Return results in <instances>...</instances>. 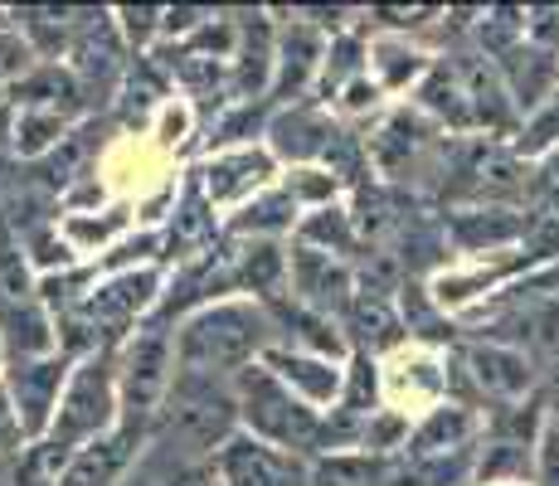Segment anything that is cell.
I'll use <instances>...</instances> for the list:
<instances>
[{"instance_id":"38","label":"cell","mask_w":559,"mask_h":486,"mask_svg":"<svg viewBox=\"0 0 559 486\" xmlns=\"http://www.w3.org/2000/svg\"><path fill=\"white\" fill-rule=\"evenodd\" d=\"M497 486H531V482H497Z\"/></svg>"},{"instance_id":"4","label":"cell","mask_w":559,"mask_h":486,"mask_svg":"<svg viewBox=\"0 0 559 486\" xmlns=\"http://www.w3.org/2000/svg\"><path fill=\"white\" fill-rule=\"evenodd\" d=\"M453 384H462V404L481 408H511V404H531L540 399V365L531 351L511 341H462L453 345Z\"/></svg>"},{"instance_id":"2","label":"cell","mask_w":559,"mask_h":486,"mask_svg":"<svg viewBox=\"0 0 559 486\" xmlns=\"http://www.w3.org/2000/svg\"><path fill=\"white\" fill-rule=\"evenodd\" d=\"M234 404H239V434L302 452L311 462L326 452V414L302 404L263 360L234 375Z\"/></svg>"},{"instance_id":"37","label":"cell","mask_w":559,"mask_h":486,"mask_svg":"<svg viewBox=\"0 0 559 486\" xmlns=\"http://www.w3.org/2000/svg\"><path fill=\"white\" fill-rule=\"evenodd\" d=\"M540 170L550 176V186H559V146H555V151H545V156H540Z\"/></svg>"},{"instance_id":"16","label":"cell","mask_w":559,"mask_h":486,"mask_svg":"<svg viewBox=\"0 0 559 486\" xmlns=\"http://www.w3.org/2000/svg\"><path fill=\"white\" fill-rule=\"evenodd\" d=\"M152 438H156L152 424H127L122 418L112 434H103L98 442L73 452L59 486H122V477L142 462V452L152 448Z\"/></svg>"},{"instance_id":"39","label":"cell","mask_w":559,"mask_h":486,"mask_svg":"<svg viewBox=\"0 0 559 486\" xmlns=\"http://www.w3.org/2000/svg\"><path fill=\"white\" fill-rule=\"evenodd\" d=\"M0 370H5V345H0Z\"/></svg>"},{"instance_id":"5","label":"cell","mask_w":559,"mask_h":486,"mask_svg":"<svg viewBox=\"0 0 559 486\" xmlns=\"http://www.w3.org/2000/svg\"><path fill=\"white\" fill-rule=\"evenodd\" d=\"M176 327L152 317L142 331H132L117 345V399H122V418L127 424H152L160 418L176 384Z\"/></svg>"},{"instance_id":"10","label":"cell","mask_w":559,"mask_h":486,"mask_svg":"<svg viewBox=\"0 0 559 486\" xmlns=\"http://www.w3.org/2000/svg\"><path fill=\"white\" fill-rule=\"evenodd\" d=\"M277 15H283V10H277ZM326 45H331V35L307 15V10H293V15L277 20V73H273L267 107H293V103H307V97L317 93Z\"/></svg>"},{"instance_id":"32","label":"cell","mask_w":559,"mask_h":486,"mask_svg":"<svg viewBox=\"0 0 559 486\" xmlns=\"http://www.w3.org/2000/svg\"><path fill=\"white\" fill-rule=\"evenodd\" d=\"M112 25H117L122 45L132 49L136 59L160 45V10L156 5H117L112 10Z\"/></svg>"},{"instance_id":"24","label":"cell","mask_w":559,"mask_h":486,"mask_svg":"<svg viewBox=\"0 0 559 486\" xmlns=\"http://www.w3.org/2000/svg\"><path fill=\"white\" fill-rule=\"evenodd\" d=\"M136 229V210L127 200H112L103 210H88V214H59V234L83 263H98L107 248H117L127 234Z\"/></svg>"},{"instance_id":"11","label":"cell","mask_w":559,"mask_h":486,"mask_svg":"<svg viewBox=\"0 0 559 486\" xmlns=\"http://www.w3.org/2000/svg\"><path fill=\"white\" fill-rule=\"evenodd\" d=\"M443 239L467 263L521 253L525 239V204H453L443 214Z\"/></svg>"},{"instance_id":"19","label":"cell","mask_w":559,"mask_h":486,"mask_svg":"<svg viewBox=\"0 0 559 486\" xmlns=\"http://www.w3.org/2000/svg\"><path fill=\"white\" fill-rule=\"evenodd\" d=\"M263 365L293 389L302 404H311L317 414H336L341 389H346V360H331V355H311L293 351V345H273L263 355Z\"/></svg>"},{"instance_id":"18","label":"cell","mask_w":559,"mask_h":486,"mask_svg":"<svg viewBox=\"0 0 559 486\" xmlns=\"http://www.w3.org/2000/svg\"><path fill=\"white\" fill-rule=\"evenodd\" d=\"M438 137H443V132H438V127L428 122L414 103H408V107H390V112H380L374 137H365L370 170H374V176H384V180H404V170H414L418 156H424Z\"/></svg>"},{"instance_id":"8","label":"cell","mask_w":559,"mask_h":486,"mask_svg":"<svg viewBox=\"0 0 559 486\" xmlns=\"http://www.w3.org/2000/svg\"><path fill=\"white\" fill-rule=\"evenodd\" d=\"M380 380H384V404L408 418H424L428 408L453 399V351L408 341L404 351L380 360Z\"/></svg>"},{"instance_id":"29","label":"cell","mask_w":559,"mask_h":486,"mask_svg":"<svg viewBox=\"0 0 559 486\" xmlns=\"http://www.w3.org/2000/svg\"><path fill=\"white\" fill-rule=\"evenodd\" d=\"M277 186L293 194V204H297L302 214L326 210V204H341V200H346V186H341V180L331 176L326 166H293V170H283V176H277Z\"/></svg>"},{"instance_id":"17","label":"cell","mask_w":559,"mask_h":486,"mask_svg":"<svg viewBox=\"0 0 559 486\" xmlns=\"http://www.w3.org/2000/svg\"><path fill=\"white\" fill-rule=\"evenodd\" d=\"M287 297L341 321V311L356 297V263H341V258L317 253V248L287 244Z\"/></svg>"},{"instance_id":"35","label":"cell","mask_w":559,"mask_h":486,"mask_svg":"<svg viewBox=\"0 0 559 486\" xmlns=\"http://www.w3.org/2000/svg\"><path fill=\"white\" fill-rule=\"evenodd\" d=\"M531 486H559V414L550 408L540 428V442H535V472Z\"/></svg>"},{"instance_id":"7","label":"cell","mask_w":559,"mask_h":486,"mask_svg":"<svg viewBox=\"0 0 559 486\" xmlns=\"http://www.w3.org/2000/svg\"><path fill=\"white\" fill-rule=\"evenodd\" d=\"M73 365H79V360H73V355H63V351L25 355V360H5L0 380H5L10 408H15L25 442L49 438L53 414H59V399H63V389H69Z\"/></svg>"},{"instance_id":"1","label":"cell","mask_w":559,"mask_h":486,"mask_svg":"<svg viewBox=\"0 0 559 486\" xmlns=\"http://www.w3.org/2000/svg\"><path fill=\"white\" fill-rule=\"evenodd\" d=\"M273 345H277L273 317H267V307L253 297L214 301V307H200L195 317H186L176 327L180 370L224 375V380H234L239 370L258 365Z\"/></svg>"},{"instance_id":"13","label":"cell","mask_w":559,"mask_h":486,"mask_svg":"<svg viewBox=\"0 0 559 486\" xmlns=\"http://www.w3.org/2000/svg\"><path fill=\"white\" fill-rule=\"evenodd\" d=\"M214 472L224 486H317L311 482V458L258 442L249 434H234L214 452Z\"/></svg>"},{"instance_id":"22","label":"cell","mask_w":559,"mask_h":486,"mask_svg":"<svg viewBox=\"0 0 559 486\" xmlns=\"http://www.w3.org/2000/svg\"><path fill=\"white\" fill-rule=\"evenodd\" d=\"M267 317H273V331H277V345H293V351H311V355H331V360H350V341L341 331L336 317L326 311H311L302 307L297 297H273L263 301Z\"/></svg>"},{"instance_id":"40","label":"cell","mask_w":559,"mask_h":486,"mask_svg":"<svg viewBox=\"0 0 559 486\" xmlns=\"http://www.w3.org/2000/svg\"><path fill=\"white\" fill-rule=\"evenodd\" d=\"M0 112H5V88H0Z\"/></svg>"},{"instance_id":"3","label":"cell","mask_w":559,"mask_h":486,"mask_svg":"<svg viewBox=\"0 0 559 486\" xmlns=\"http://www.w3.org/2000/svg\"><path fill=\"white\" fill-rule=\"evenodd\" d=\"M156 434H176L186 442V458H214L234 434H239V404H234V380L200 370H176L170 399L156 418Z\"/></svg>"},{"instance_id":"6","label":"cell","mask_w":559,"mask_h":486,"mask_svg":"<svg viewBox=\"0 0 559 486\" xmlns=\"http://www.w3.org/2000/svg\"><path fill=\"white\" fill-rule=\"evenodd\" d=\"M122 424V399H117V351L83 355L69 375V389L59 399L53 414L49 442L63 452H79L88 442H98L103 434Z\"/></svg>"},{"instance_id":"12","label":"cell","mask_w":559,"mask_h":486,"mask_svg":"<svg viewBox=\"0 0 559 486\" xmlns=\"http://www.w3.org/2000/svg\"><path fill=\"white\" fill-rule=\"evenodd\" d=\"M336 137H341V117L326 103L307 97V103H293V107H273L263 146L273 151L277 166L293 170V166H321L326 151L336 146Z\"/></svg>"},{"instance_id":"14","label":"cell","mask_w":559,"mask_h":486,"mask_svg":"<svg viewBox=\"0 0 559 486\" xmlns=\"http://www.w3.org/2000/svg\"><path fill=\"white\" fill-rule=\"evenodd\" d=\"M239 45L229 59V103H267L277 73V20L273 10H239Z\"/></svg>"},{"instance_id":"20","label":"cell","mask_w":559,"mask_h":486,"mask_svg":"<svg viewBox=\"0 0 559 486\" xmlns=\"http://www.w3.org/2000/svg\"><path fill=\"white\" fill-rule=\"evenodd\" d=\"M341 331L350 341V355H370V360H390L394 351L408 345L400 297H374V292L350 297V307L341 311Z\"/></svg>"},{"instance_id":"28","label":"cell","mask_w":559,"mask_h":486,"mask_svg":"<svg viewBox=\"0 0 559 486\" xmlns=\"http://www.w3.org/2000/svg\"><path fill=\"white\" fill-rule=\"evenodd\" d=\"M69 458H73V452L53 448L49 438L25 442L15 458H5V477H10V486H59L63 467H69Z\"/></svg>"},{"instance_id":"23","label":"cell","mask_w":559,"mask_h":486,"mask_svg":"<svg viewBox=\"0 0 559 486\" xmlns=\"http://www.w3.org/2000/svg\"><path fill=\"white\" fill-rule=\"evenodd\" d=\"M433 63H438V54L428 49L424 39L370 29V79L380 83L384 97L418 93V83L428 79V69H433Z\"/></svg>"},{"instance_id":"15","label":"cell","mask_w":559,"mask_h":486,"mask_svg":"<svg viewBox=\"0 0 559 486\" xmlns=\"http://www.w3.org/2000/svg\"><path fill=\"white\" fill-rule=\"evenodd\" d=\"M160 244H166V273L180 263H195V258L214 253V248L224 244V214L204 200L195 170L180 176V200H176V210H170L166 229H160Z\"/></svg>"},{"instance_id":"30","label":"cell","mask_w":559,"mask_h":486,"mask_svg":"<svg viewBox=\"0 0 559 486\" xmlns=\"http://www.w3.org/2000/svg\"><path fill=\"white\" fill-rule=\"evenodd\" d=\"M146 137L156 142V151H166V156H176V151L190 146V137H200V107L190 103V97H170L166 107L156 112V122L146 127Z\"/></svg>"},{"instance_id":"9","label":"cell","mask_w":559,"mask_h":486,"mask_svg":"<svg viewBox=\"0 0 559 486\" xmlns=\"http://www.w3.org/2000/svg\"><path fill=\"white\" fill-rule=\"evenodd\" d=\"M190 170H195L204 200H210L214 210L224 214V220H229L234 210H243L249 200H258L263 190H273L277 176H283V166H277L273 151H267L263 142L229 146V151H210V156H200Z\"/></svg>"},{"instance_id":"27","label":"cell","mask_w":559,"mask_h":486,"mask_svg":"<svg viewBox=\"0 0 559 486\" xmlns=\"http://www.w3.org/2000/svg\"><path fill=\"white\" fill-rule=\"evenodd\" d=\"M394 458H374V452L346 448V452H321L311 462V482L317 486H390Z\"/></svg>"},{"instance_id":"25","label":"cell","mask_w":559,"mask_h":486,"mask_svg":"<svg viewBox=\"0 0 559 486\" xmlns=\"http://www.w3.org/2000/svg\"><path fill=\"white\" fill-rule=\"evenodd\" d=\"M297 224H302V210L293 204V194L283 186L263 190L258 200H249L243 210H234L224 220V234L229 239H273V244H293Z\"/></svg>"},{"instance_id":"36","label":"cell","mask_w":559,"mask_h":486,"mask_svg":"<svg viewBox=\"0 0 559 486\" xmlns=\"http://www.w3.org/2000/svg\"><path fill=\"white\" fill-rule=\"evenodd\" d=\"M160 486H224L219 472H214V458H180L166 467Z\"/></svg>"},{"instance_id":"34","label":"cell","mask_w":559,"mask_h":486,"mask_svg":"<svg viewBox=\"0 0 559 486\" xmlns=\"http://www.w3.org/2000/svg\"><path fill=\"white\" fill-rule=\"evenodd\" d=\"M384 103H390V97L380 93V83L370 79V73H360V79H350L346 88L336 93V103H331V112L341 117V122H346V117H365V112H384Z\"/></svg>"},{"instance_id":"21","label":"cell","mask_w":559,"mask_h":486,"mask_svg":"<svg viewBox=\"0 0 559 486\" xmlns=\"http://www.w3.org/2000/svg\"><path fill=\"white\" fill-rule=\"evenodd\" d=\"M481 428H487V414L462 399H443L438 408H428L424 418H414V434H408V448L414 458H453V452H477Z\"/></svg>"},{"instance_id":"33","label":"cell","mask_w":559,"mask_h":486,"mask_svg":"<svg viewBox=\"0 0 559 486\" xmlns=\"http://www.w3.org/2000/svg\"><path fill=\"white\" fill-rule=\"evenodd\" d=\"M35 63H39L35 49H29L25 35L15 29V10H10V20H0V88H15Z\"/></svg>"},{"instance_id":"31","label":"cell","mask_w":559,"mask_h":486,"mask_svg":"<svg viewBox=\"0 0 559 486\" xmlns=\"http://www.w3.org/2000/svg\"><path fill=\"white\" fill-rule=\"evenodd\" d=\"M559 146V93L545 97L531 117L521 122V142H515V156L521 161H540L545 151Z\"/></svg>"},{"instance_id":"26","label":"cell","mask_w":559,"mask_h":486,"mask_svg":"<svg viewBox=\"0 0 559 486\" xmlns=\"http://www.w3.org/2000/svg\"><path fill=\"white\" fill-rule=\"evenodd\" d=\"M293 244L317 248V253H331V258H341V263H360L365 253H374V248L360 239L356 214H350L346 200H341V204H326V210L302 214V224H297Z\"/></svg>"}]
</instances>
